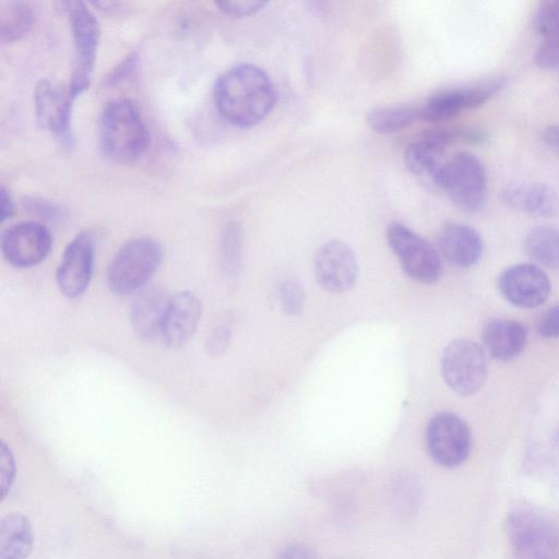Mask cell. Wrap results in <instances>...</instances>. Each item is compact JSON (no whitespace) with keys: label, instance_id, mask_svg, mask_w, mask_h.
Segmentation results:
<instances>
[{"label":"cell","instance_id":"cell-6","mask_svg":"<svg viewBox=\"0 0 559 559\" xmlns=\"http://www.w3.org/2000/svg\"><path fill=\"white\" fill-rule=\"evenodd\" d=\"M506 528L514 559H558V532L540 512L516 508L509 513Z\"/></svg>","mask_w":559,"mask_h":559},{"label":"cell","instance_id":"cell-1","mask_svg":"<svg viewBox=\"0 0 559 559\" xmlns=\"http://www.w3.org/2000/svg\"><path fill=\"white\" fill-rule=\"evenodd\" d=\"M213 97L217 111L227 122L238 128H250L272 111L276 92L272 80L261 68L241 63L217 79Z\"/></svg>","mask_w":559,"mask_h":559},{"label":"cell","instance_id":"cell-36","mask_svg":"<svg viewBox=\"0 0 559 559\" xmlns=\"http://www.w3.org/2000/svg\"><path fill=\"white\" fill-rule=\"evenodd\" d=\"M0 201H1V204H0V210H1L0 219L3 223L8 218H10L13 215V212H14V205H13V201L11 199V195H10V193L8 192V190L3 186L1 187V190H0Z\"/></svg>","mask_w":559,"mask_h":559},{"label":"cell","instance_id":"cell-26","mask_svg":"<svg viewBox=\"0 0 559 559\" xmlns=\"http://www.w3.org/2000/svg\"><path fill=\"white\" fill-rule=\"evenodd\" d=\"M34 13L24 1L0 2V35L3 41H15L24 37L32 28Z\"/></svg>","mask_w":559,"mask_h":559},{"label":"cell","instance_id":"cell-23","mask_svg":"<svg viewBox=\"0 0 559 559\" xmlns=\"http://www.w3.org/2000/svg\"><path fill=\"white\" fill-rule=\"evenodd\" d=\"M34 535L29 520L12 512L0 522V559H27L33 548Z\"/></svg>","mask_w":559,"mask_h":559},{"label":"cell","instance_id":"cell-3","mask_svg":"<svg viewBox=\"0 0 559 559\" xmlns=\"http://www.w3.org/2000/svg\"><path fill=\"white\" fill-rule=\"evenodd\" d=\"M432 185L464 212H478L486 203V170L479 158L471 152L460 151L448 157Z\"/></svg>","mask_w":559,"mask_h":559},{"label":"cell","instance_id":"cell-8","mask_svg":"<svg viewBox=\"0 0 559 559\" xmlns=\"http://www.w3.org/2000/svg\"><path fill=\"white\" fill-rule=\"evenodd\" d=\"M445 384L460 396L477 393L487 379L485 349L475 341L456 338L449 343L440 358Z\"/></svg>","mask_w":559,"mask_h":559},{"label":"cell","instance_id":"cell-30","mask_svg":"<svg viewBox=\"0 0 559 559\" xmlns=\"http://www.w3.org/2000/svg\"><path fill=\"white\" fill-rule=\"evenodd\" d=\"M1 492L4 498L10 490L15 475V461L10 448L2 442L0 449Z\"/></svg>","mask_w":559,"mask_h":559},{"label":"cell","instance_id":"cell-28","mask_svg":"<svg viewBox=\"0 0 559 559\" xmlns=\"http://www.w3.org/2000/svg\"><path fill=\"white\" fill-rule=\"evenodd\" d=\"M282 309L288 316L299 314L306 304V294L302 286L294 281H284L278 290Z\"/></svg>","mask_w":559,"mask_h":559},{"label":"cell","instance_id":"cell-7","mask_svg":"<svg viewBox=\"0 0 559 559\" xmlns=\"http://www.w3.org/2000/svg\"><path fill=\"white\" fill-rule=\"evenodd\" d=\"M67 13L73 38L74 63L69 88L74 98L86 91L91 83L99 43V23L82 1L59 2Z\"/></svg>","mask_w":559,"mask_h":559},{"label":"cell","instance_id":"cell-29","mask_svg":"<svg viewBox=\"0 0 559 559\" xmlns=\"http://www.w3.org/2000/svg\"><path fill=\"white\" fill-rule=\"evenodd\" d=\"M216 8L223 13L231 16H247L260 11L266 1L258 0H231V1H216Z\"/></svg>","mask_w":559,"mask_h":559},{"label":"cell","instance_id":"cell-31","mask_svg":"<svg viewBox=\"0 0 559 559\" xmlns=\"http://www.w3.org/2000/svg\"><path fill=\"white\" fill-rule=\"evenodd\" d=\"M538 334L544 338L559 337V304L547 309L537 323Z\"/></svg>","mask_w":559,"mask_h":559},{"label":"cell","instance_id":"cell-17","mask_svg":"<svg viewBox=\"0 0 559 559\" xmlns=\"http://www.w3.org/2000/svg\"><path fill=\"white\" fill-rule=\"evenodd\" d=\"M201 314V301L192 292L171 295L159 338L173 348L186 344L194 334Z\"/></svg>","mask_w":559,"mask_h":559},{"label":"cell","instance_id":"cell-12","mask_svg":"<svg viewBox=\"0 0 559 559\" xmlns=\"http://www.w3.org/2000/svg\"><path fill=\"white\" fill-rule=\"evenodd\" d=\"M52 238L49 229L35 221L22 222L7 228L0 241L1 253L15 267H31L49 253Z\"/></svg>","mask_w":559,"mask_h":559},{"label":"cell","instance_id":"cell-5","mask_svg":"<svg viewBox=\"0 0 559 559\" xmlns=\"http://www.w3.org/2000/svg\"><path fill=\"white\" fill-rule=\"evenodd\" d=\"M484 131L475 128H437L415 138L404 150V164L415 176L432 183L437 173L447 160L448 147L456 142L480 143Z\"/></svg>","mask_w":559,"mask_h":559},{"label":"cell","instance_id":"cell-32","mask_svg":"<svg viewBox=\"0 0 559 559\" xmlns=\"http://www.w3.org/2000/svg\"><path fill=\"white\" fill-rule=\"evenodd\" d=\"M230 340V328L227 322L218 323L211 332L206 348L211 355H219L228 346Z\"/></svg>","mask_w":559,"mask_h":559},{"label":"cell","instance_id":"cell-37","mask_svg":"<svg viewBox=\"0 0 559 559\" xmlns=\"http://www.w3.org/2000/svg\"><path fill=\"white\" fill-rule=\"evenodd\" d=\"M135 61V57L130 55L126 60L121 62V64L117 69H115L111 72L110 76L108 78V81L115 82L117 80L122 79L124 74L132 70Z\"/></svg>","mask_w":559,"mask_h":559},{"label":"cell","instance_id":"cell-15","mask_svg":"<svg viewBox=\"0 0 559 559\" xmlns=\"http://www.w3.org/2000/svg\"><path fill=\"white\" fill-rule=\"evenodd\" d=\"M498 287L510 304L521 308L540 306L551 290L547 274L537 265L530 263L506 269L499 276Z\"/></svg>","mask_w":559,"mask_h":559},{"label":"cell","instance_id":"cell-14","mask_svg":"<svg viewBox=\"0 0 559 559\" xmlns=\"http://www.w3.org/2000/svg\"><path fill=\"white\" fill-rule=\"evenodd\" d=\"M74 99L69 85H56L48 80L39 81L34 90L38 123L66 145L72 142L71 116Z\"/></svg>","mask_w":559,"mask_h":559},{"label":"cell","instance_id":"cell-19","mask_svg":"<svg viewBox=\"0 0 559 559\" xmlns=\"http://www.w3.org/2000/svg\"><path fill=\"white\" fill-rule=\"evenodd\" d=\"M437 242L441 254L459 267L476 264L484 250V242L478 231L457 222L445 223L438 233Z\"/></svg>","mask_w":559,"mask_h":559},{"label":"cell","instance_id":"cell-11","mask_svg":"<svg viewBox=\"0 0 559 559\" xmlns=\"http://www.w3.org/2000/svg\"><path fill=\"white\" fill-rule=\"evenodd\" d=\"M425 440L430 457L447 468L464 463L472 449V433L467 423L451 412H441L430 418Z\"/></svg>","mask_w":559,"mask_h":559},{"label":"cell","instance_id":"cell-34","mask_svg":"<svg viewBox=\"0 0 559 559\" xmlns=\"http://www.w3.org/2000/svg\"><path fill=\"white\" fill-rule=\"evenodd\" d=\"M543 141L559 157V124L548 126L543 131Z\"/></svg>","mask_w":559,"mask_h":559},{"label":"cell","instance_id":"cell-4","mask_svg":"<svg viewBox=\"0 0 559 559\" xmlns=\"http://www.w3.org/2000/svg\"><path fill=\"white\" fill-rule=\"evenodd\" d=\"M162 248L152 238L140 237L126 242L112 258L107 283L116 295L142 289L162 261Z\"/></svg>","mask_w":559,"mask_h":559},{"label":"cell","instance_id":"cell-27","mask_svg":"<svg viewBox=\"0 0 559 559\" xmlns=\"http://www.w3.org/2000/svg\"><path fill=\"white\" fill-rule=\"evenodd\" d=\"M242 250V236L237 223L226 225L221 243L223 267L227 275L234 276L237 272Z\"/></svg>","mask_w":559,"mask_h":559},{"label":"cell","instance_id":"cell-9","mask_svg":"<svg viewBox=\"0 0 559 559\" xmlns=\"http://www.w3.org/2000/svg\"><path fill=\"white\" fill-rule=\"evenodd\" d=\"M385 237L408 277L423 284H432L439 280L442 272L441 259L428 240L400 222L388 225Z\"/></svg>","mask_w":559,"mask_h":559},{"label":"cell","instance_id":"cell-25","mask_svg":"<svg viewBox=\"0 0 559 559\" xmlns=\"http://www.w3.org/2000/svg\"><path fill=\"white\" fill-rule=\"evenodd\" d=\"M526 254L536 263L559 270V228L537 226L524 239Z\"/></svg>","mask_w":559,"mask_h":559},{"label":"cell","instance_id":"cell-2","mask_svg":"<svg viewBox=\"0 0 559 559\" xmlns=\"http://www.w3.org/2000/svg\"><path fill=\"white\" fill-rule=\"evenodd\" d=\"M99 142L110 160L129 164L147 148L150 135L138 108L126 98L108 102L99 117Z\"/></svg>","mask_w":559,"mask_h":559},{"label":"cell","instance_id":"cell-13","mask_svg":"<svg viewBox=\"0 0 559 559\" xmlns=\"http://www.w3.org/2000/svg\"><path fill=\"white\" fill-rule=\"evenodd\" d=\"M313 269L317 283L333 294L350 289L358 276V261L354 250L338 239L329 240L318 249Z\"/></svg>","mask_w":559,"mask_h":559},{"label":"cell","instance_id":"cell-38","mask_svg":"<svg viewBox=\"0 0 559 559\" xmlns=\"http://www.w3.org/2000/svg\"><path fill=\"white\" fill-rule=\"evenodd\" d=\"M92 4L94 7L99 8L100 10H104V11H114L119 5V3L115 2V1H97V2H92Z\"/></svg>","mask_w":559,"mask_h":559},{"label":"cell","instance_id":"cell-21","mask_svg":"<svg viewBox=\"0 0 559 559\" xmlns=\"http://www.w3.org/2000/svg\"><path fill=\"white\" fill-rule=\"evenodd\" d=\"M533 24L542 37L534 62L542 69L559 68V0L540 1Z\"/></svg>","mask_w":559,"mask_h":559},{"label":"cell","instance_id":"cell-33","mask_svg":"<svg viewBox=\"0 0 559 559\" xmlns=\"http://www.w3.org/2000/svg\"><path fill=\"white\" fill-rule=\"evenodd\" d=\"M24 206L32 214L45 219H55L60 214V207L57 204L39 198H26Z\"/></svg>","mask_w":559,"mask_h":559},{"label":"cell","instance_id":"cell-22","mask_svg":"<svg viewBox=\"0 0 559 559\" xmlns=\"http://www.w3.org/2000/svg\"><path fill=\"white\" fill-rule=\"evenodd\" d=\"M527 331L523 323L513 319H493L483 331L486 350L497 360L508 361L524 349Z\"/></svg>","mask_w":559,"mask_h":559},{"label":"cell","instance_id":"cell-20","mask_svg":"<svg viewBox=\"0 0 559 559\" xmlns=\"http://www.w3.org/2000/svg\"><path fill=\"white\" fill-rule=\"evenodd\" d=\"M502 201L511 209L536 217H549L559 210L556 190L545 182H524L502 191Z\"/></svg>","mask_w":559,"mask_h":559},{"label":"cell","instance_id":"cell-10","mask_svg":"<svg viewBox=\"0 0 559 559\" xmlns=\"http://www.w3.org/2000/svg\"><path fill=\"white\" fill-rule=\"evenodd\" d=\"M507 85V78L495 75L435 92L420 106V117L427 121H445L464 110L477 108Z\"/></svg>","mask_w":559,"mask_h":559},{"label":"cell","instance_id":"cell-35","mask_svg":"<svg viewBox=\"0 0 559 559\" xmlns=\"http://www.w3.org/2000/svg\"><path fill=\"white\" fill-rule=\"evenodd\" d=\"M278 559H316L313 554L300 545H292L285 548Z\"/></svg>","mask_w":559,"mask_h":559},{"label":"cell","instance_id":"cell-24","mask_svg":"<svg viewBox=\"0 0 559 559\" xmlns=\"http://www.w3.org/2000/svg\"><path fill=\"white\" fill-rule=\"evenodd\" d=\"M418 119H421L420 106L414 105L378 106L366 114L368 127L379 134L401 132Z\"/></svg>","mask_w":559,"mask_h":559},{"label":"cell","instance_id":"cell-18","mask_svg":"<svg viewBox=\"0 0 559 559\" xmlns=\"http://www.w3.org/2000/svg\"><path fill=\"white\" fill-rule=\"evenodd\" d=\"M171 295L159 286H144L130 308V323L143 340L160 337L163 322Z\"/></svg>","mask_w":559,"mask_h":559},{"label":"cell","instance_id":"cell-16","mask_svg":"<svg viewBox=\"0 0 559 559\" xmlns=\"http://www.w3.org/2000/svg\"><path fill=\"white\" fill-rule=\"evenodd\" d=\"M94 263V239L87 231L76 235L63 251L57 270V284L68 298L81 296L87 288Z\"/></svg>","mask_w":559,"mask_h":559}]
</instances>
